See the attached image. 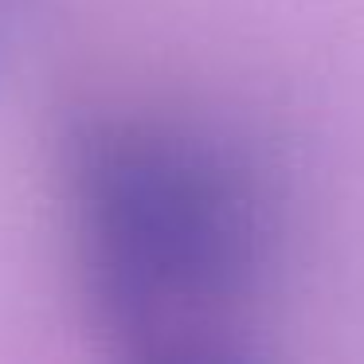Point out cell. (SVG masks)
<instances>
[{
  "mask_svg": "<svg viewBox=\"0 0 364 364\" xmlns=\"http://www.w3.org/2000/svg\"><path fill=\"white\" fill-rule=\"evenodd\" d=\"M79 294L145 364H220L259 329L278 267V196L223 126L145 98H98L59 141Z\"/></svg>",
  "mask_w": 364,
  "mask_h": 364,
  "instance_id": "6da1fadb",
  "label": "cell"
}]
</instances>
